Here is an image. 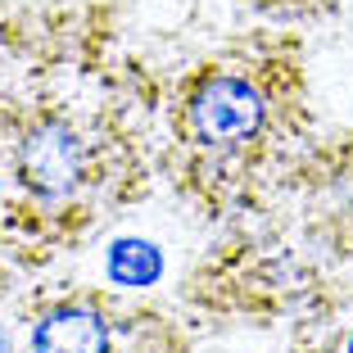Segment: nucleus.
<instances>
[{"instance_id": "nucleus-1", "label": "nucleus", "mask_w": 353, "mask_h": 353, "mask_svg": "<svg viewBox=\"0 0 353 353\" xmlns=\"http://www.w3.org/2000/svg\"><path fill=\"white\" fill-rule=\"evenodd\" d=\"M190 127L204 145H240L263 127V95L245 77H208L190 100Z\"/></svg>"}, {"instance_id": "nucleus-2", "label": "nucleus", "mask_w": 353, "mask_h": 353, "mask_svg": "<svg viewBox=\"0 0 353 353\" xmlns=\"http://www.w3.org/2000/svg\"><path fill=\"white\" fill-rule=\"evenodd\" d=\"M19 176L23 186L41 199L73 195L77 181H82V141H77V132L59 118L37 123L19 150Z\"/></svg>"}, {"instance_id": "nucleus-3", "label": "nucleus", "mask_w": 353, "mask_h": 353, "mask_svg": "<svg viewBox=\"0 0 353 353\" xmlns=\"http://www.w3.org/2000/svg\"><path fill=\"white\" fill-rule=\"evenodd\" d=\"M32 353H109V326L95 308L63 303L37 322Z\"/></svg>"}, {"instance_id": "nucleus-4", "label": "nucleus", "mask_w": 353, "mask_h": 353, "mask_svg": "<svg viewBox=\"0 0 353 353\" xmlns=\"http://www.w3.org/2000/svg\"><path fill=\"white\" fill-rule=\"evenodd\" d=\"M109 276L118 285H132V290L154 285L163 276V254L150 240H118L114 250H109Z\"/></svg>"}, {"instance_id": "nucleus-5", "label": "nucleus", "mask_w": 353, "mask_h": 353, "mask_svg": "<svg viewBox=\"0 0 353 353\" xmlns=\"http://www.w3.org/2000/svg\"><path fill=\"white\" fill-rule=\"evenodd\" d=\"M344 353H353V335H349V349H344Z\"/></svg>"}, {"instance_id": "nucleus-6", "label": "nucleus", "mask_w": 353, "mask_h": 353, "mask_svg": "<svg viewBox=\"0 0 353 353\" xmlns=\"http://www.w3.org/2000/svg\"><path fill=\"white\" fill-rule=\"evenodd\" d=\"M0 349H5V335H0Z\"/></svg>"}]
</instances>
